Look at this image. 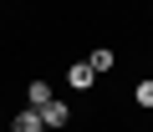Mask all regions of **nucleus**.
Instances as JSON below:
<instances>
[{
  "instance_id": "obj_1",
  "label": "nucleus",
  "mask_w": 153,
  "mask_h": 132,
  "mask_svg": "<svg viewBox=\"0 0 153 132\" xmlns=\"http://www.w3.org/2000/svg\"><path fill=\"white\" fill-rule=\"evenodd\" d=\"M36 112H41V122H46V127H66V122H71V112H66V102H56V97H51L46 107H36Z\"/></svg>"
},
{
  "instance_id": "obj_5",
  "label": "nucleus",
  "mask_w": 153,
  "mask_h": 132,
  "mask_svg": "<svg viewBox=\"0 0 153 132\" xmlns=\"http://www.w3.org/2000/svg\"><path fill=\"white\" fill-rule=\"evenodd\" d=\"M26 97H31V107H46V102H51V87H46V81H31Z\"/></svg>"
},
{
  "instance_id": "obj_6",
  "label": "nucleus",
  "mask_w": 153,
  "mask_h": 132,
  "mask_svg": "<svg viewBox=\"0 0 153 132\" xmlns=\"http://www.w3.org/2000/svg\"><path fill=\"white\" fill-rule=\"evenodd\" d=\"M133 97H138V107H153V81H138V92H133Z\"/></svg>"
},
{
  "instance_id": "obj_2",
  "label": "nucleus",
  "mask_w": 153,
  "mask_h": 132,
  "mask_svg": "<svg viewBox=\"0 0 153 132\" xmlns=\"http://www.w3.org/2000/svg\"><path fill=\"white\" fill-rule=\"evenodd\" d=\"M10 132H46V122H41V112H36V107H26V112H16V117H10Z\"/></svg>"
},
{
  "instance_id": "obj_3",
  "label": "nucleus",
  "mask_w": 153,
  "mask_h": 132,
  "mask_svg": "<svg viewBox=\"0 0 153 132\" xmlns=\"http://www.w3.org/2000/svg\"><path fill=\"white\" fill-rule=\"evenodd\" d=\"M66 81H71L76 92H87V87L97 81V71H92V66H87V61H76V66H66Z\"/></svg>"
},
{
  "instance_id": "obj_4",
  "label": "nucleus",
  "mask_w": 153,
  "mask_h": 132,
  "mask_svg": "<svg viewBox=\"0 0 153 132\" xmlns=\"http://www.w3.org/2000/svg\"><path fill=\"white\" fill-rule=\"evenodd\" d=\"M87 66H92L97 76H102V71H112V51H107V46H97V51L87 56Z\"/></svg>"
}]
</instances>
